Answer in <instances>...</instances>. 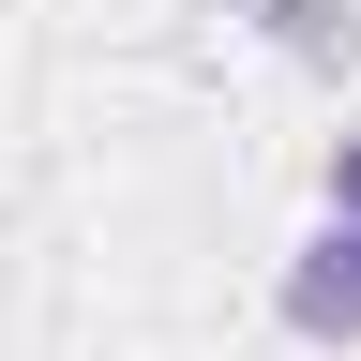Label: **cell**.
Returning <instances> with one entry per match:
<instances>
[{
	"label": "cell",
	"mask_w": 361,
	"mask_h": 361,
	"mask_svg": "<svg viewBox=\"0 0 361 361\" xmlns=\"http://www.w3.org/2000/svg\"><path fill=\"white\" fill-rule=\"evenodd\" d=\"M286 331L301 346H361V241L346 226H316V241L286 256Z\"/></svg>",
	"instance_id": "obj_1"
},
{
	"label": "cell",
	"mask_w": 361,
	"mask_h": 361,
	"mask_svg": "<svg viewBox=\"0 0 361 361\" xmlns=\"http://www.w3.org/2000/svg\"><path fill=\"white\" fill-rule=\"evenodd\" d=\"M271 45H286V61H346V45H361V0H271Z\"/></svg>",
	"instance_id": "obj_2"
},
{
	"label": "cell",
	"mask_w": 361,
	"mask_h": 361,
	"mask_svg": "<svg viewBox=\"0 0 361 361\" xmlns=\"http://www.w3.org/2000/svg\"><path fill=\"white\" fill-rule=\"evenodd\" d=\"M331 226H346V241H361V135H346V151H331Z\"/></svg>",
	"instance_id": "obj_3"
}]
</instances>
